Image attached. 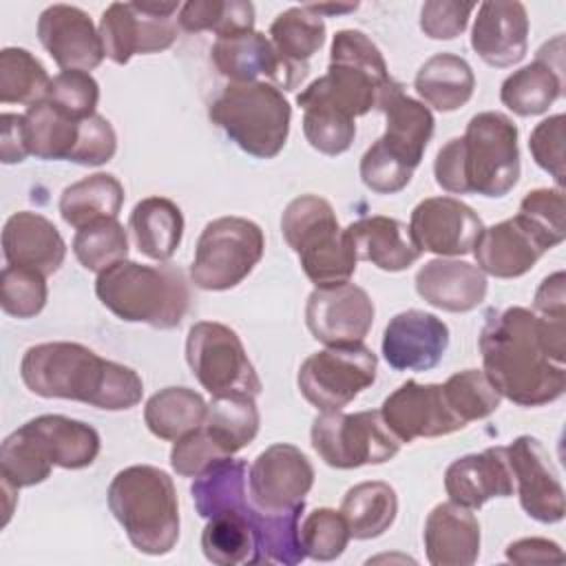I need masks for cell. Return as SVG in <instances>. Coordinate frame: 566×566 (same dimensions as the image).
Here are the masks:
<instances>
[{"label": "cell", "mask_w": 566, "mask_h": 566, "mask_svg": "<svg viewBox=\"0 0 566 566\" xmlns=\"http://www.w3.org/2000/svg\"><path fill=\"white\" fill-rule=\"evenodd\" d=\"M564 318L526 307L489 312L478 345L484 374L500 396L520 407L555 402L566 389Z\"/></svg>", "instance_id": "obj_1"}, {"label": "cell", "mask_w": 566, "mask_h": 566, "mask_svg": "<svg viewBox=\"0 0 566 566\" xmlns=\"http://www.w3.org/2000/svg\"><path fill=\"white\" fill-rule=\"evenodd\" d=\"M20 376L27 389L40 398L75 400L104 411L130 409L144 394L135 369L71 340L29 347L20 360Z\"/></svg>", "instance_id": "obj_2"}, {"label": "cell", "mask_w": 566, "mask_h": 566, "mask_svg": "<svg viewBox=\"0 0 566 566\" xmlns=\"http://www.w3.org/2000/svg\"><path fill=\"white\" fill-rule=\"evenodd\" d=\"M517 126L497 111L469 119L462 137L449 139L436 155V184L451 195L504 197L520 179Z\"/></svg>", "instance_id": "obj_3"}, {"label": "cell", "mask_w": 566, "mask_h": 566, "mask_svg": "<svg viewBox=\"0 0 566 566\" xmlns=\"http://www.w3.org/2000/svg\"><path fill=\"white\" fill-rule=\"evenodd\" d=\"M391 82L380 49L356 29H343L329 46L327 73L296 95L303 111L334 113L356 119L369 113L382 86Z\"/></svg>", "instance_id": "obj_4"}, {"label": "cell", "mask_w": 566, "mask_h": 566, "mask_svg": "<svg viewBox=\"0 0 566 566\" xmlns=\"http://www.w3.org/2000/svg\"><path fill=\"white\" fill-rule=\"evenodd\" d=\"M108 509L130 544L144 555H166L179 539V502L172 478L153 464L115 473L106 491Z\"/></svg>", "instance_id": "obj_5"}, {"label": "cell", "mask_w": 566, "mask_h": 566, "mask_svg": "<svg viewBox=\"0 0 566 566\" xmlns=\"http://www.w3.org/2000/svg\"><path fill=\"white\" fill-rule=\"evenodd\" d=\"M95 294L119 321L155 329L179 327L190 310V287L175 265L119 261L97 274Z\"/></svg>", "instance_id": "obj_6"}, {"label": "cell", "mask_w": 566, "mask_h": 566, "mask_svg": "<svg viewBox=\"0 0 566 566\" xmlns=\"http://www.w3.org/2000/svg\"><path fill=\"white\" fill-rule=\"evenodd\" d=\"M208 117L243 153L272 159L287 142L292 106L270 82H228L212 99Z\"/></svg>", "instance_id": "obj_7"}, {"label": "cell", "mask_w": 566, "mask_h": 566, "mask_svg": "<svg viewBox=\"0 0 566 566\" xmlns=\"http://www.w3.org/2000/svg\"><path fill=\"white\" fill-rule=\"evenodd\" d=\"M281 234L316 287L345 283L356 272V252L327 199L318 195L292 199L281 214Z\"/></svg>", "instance_id": "obj_8"}, {"label": "cell", "mask_w": 566, "mask_h": 566, "mask_svg": "<svg viewBox=\"0 0 566 566\" xmlns=\"http://www.w3.org/2000/svg\"><path fill=\"white\" fill-rule=\"evenodd\" d=\"M263 230L245 217H219L199 234L190 279L199 290L223 292L237 287L261 261Z\"/></svg>", "instance_id": "obj_9"}, {"label": "cell", "mask_w": 566, "mask_h": 566, "mask_svg": "<svg viewBox=\"0 0 566 566\" xmlns=\"http://www.w3.org/2000/svg\"><path fill=\"white\" fill-rule=\"evenodd\" d=\"M186 360L192 376L212 398H256L263 389L239 334L223 323H195L186 336Z\"/></svg>", "instance_id": "obj_10"}, {"label": "cell", "mask_w": 566, "mask_h": 566, "mask_svg": "<svg viewBox=\"0 0 566 566\" xmlns=\"http://www.w3.org/2000/svg\"><path fill=\"white\" fill-rule=\"evenodd\" d=\"M310 438L318 458L334 469L389 462L402 444L380 411H323L314 418Z\"/></svg>", "instance_id": "obj_11"}, {"label": "cell", "mask_w": 566, "mask_h": 566, "mask_svg": "<svg viewBox=\"0 0 566 566\" xmlns=\"http://www.w3.org/2000/svg\"><path fill=\"white\" fill-rule=\"evenodd\" d=\"M376 371L378 358L363 343L332 345L303 360L296 382L303 398L316 409L340 411L374 385Z\"/></svg>", "instance_id": "obj_12"}, {"label": "cell", "mask_w": 566, "mask_h": 566, "mask_svg": "<svg viewBox=\"0 0 566 566\" xmlns=\"http://www.w3.org/2000/svg\"><path fill=\"white\" fill-rule=\"evenodd\" d=\"M177 2H113L99 20L104 55L115 64L130 62L133 55L166 51L177 40Z\"/></svg>", "instance_id": "obj_13"}, {"label": "cell", "mask_w": 566, "mask_h": 566, "mask_svg": "<svg viewBox=\"0 0 566 566\" xmlns=\"http://www.w3.org/2000/svg\"><path fill=\"white\" fill-rule=\"evenodd\" d=\"M312 484V462L298 447L285 442L261 451L248 471V495L263 513H283L305 504Z\"/></svg>", "instance_id": "obj_14"}, {"label": "cell", "mask_w": 566, "mask_h": 566, "mask_svg": "<svg viewBox=\"0 0 566 566\" xmlns=\"http://www.w3.org/2000/svg\"><path fill=\"white\" fill-rule=\"evenodd\" d=\"M374 314L369 294L349 281L316 287L305 303L307 329L327 347L363 343L374 325Z\"/></svg>", "instance_id": "obj_15"}, {"label": "cell", "mask_w": 566, "mask_h": 566, "mask_svg": "<svg viewBox=\"0 0 566 566\" xmlns=\"http://www.w3.org/2000/svg\"><path fill=\"white\" fill-rule=\"evenodd\" d=\"M484 223L480 214L453 197H427L409 219V232L420 252L438 256H464L473 252Z\"/></svg>", "instance_id": "obj_16"}, {"label": "cell", "mask_w": 566, "mask_h": 566, "mask_svg": "<svg viewBox=\"0 0 566 566\" xmlns=\"http://www.w3.org/2000/svg\"><path fill=\"white\" fill-rule=\"evenodd\" d=\"M380 416L400 442L440 438L467 427L449 407L442 385L436 382H402L382 400Z\"/></svg>", "instance_id": "obj_17"}, {"label": "cell", "mask_w": 566, "mask_h": 566, "mask_svg": "<svg viewBox=\"0 0 566 566\" xmlns=\"http://www.w3.org/2000/svg\"><path fill=\"white\" fill-rule=\"evenodd\" d=\"M506 458L524 513L542 524L562 522L564 486L544 444L533 436H517L506 447Z\"/></svg>", "instance_id": "obj_18"}, {"label": "cell", "mask_w": 566, "mask_h": 566, "mask_svg": "<svg viewBox=\"0 0 566 566\" xmlns=\"http://www.w3.org/2000/svg\"><path fill=\"white\" fill-rule=\"evenodd\" d=\"M555 243L524 214L484 228L473 254L478 268L495 279H517L526 274Z\"/></svg>", "instance_id": "obj_19"}, {"label": "cell", "mask_w": 566, "mask_h": 566, "mask_svg": "<svg viewBox=\"0 0 566 566\" xmlns=\"http://www.w3.org/2000/svg\"><path fill=\"white\" fill-rule=\"evenodd\" d=\"M38 40L62 71H93L104 60L99 29L73 4H51L38 18Z\"/></svg>", "instance_id": "obj_20"}, {"label": "cell", "mask_w": 566, "mask_h": 566, "mask_svg": "<svg viewBox=\"0 0 566 566\" xmlns=\"http://www.w3.org/2000/svg\"><path fill=\"white\" fill-rule=\"evenodd\" d=\"M449 347V327L422 310H407L389 318L382 332V356L396 371H429Z\"/></svg>", "instance_id": "obj_21"}, {"label": "cell", "mask_w": 566, "mask_h": 566, "mask_svg": "<svg viewBox=\"0 0 566 566\" xmlns=\"http://www.w3.org/2000/svg\"><path fill=\"white\" fill-rule=\"evenodd\" d=\"M376 108H380L385 115V133L376 139V144L389 157L416 170L436 128L429 106L405 95L402 84L391 80L378 93Z\"/></svg>", "instance_id": "obj_22"}, {"label": "cell", "mask_w": 566, "mask_h": 566, "mask_svg": "<svg viewBox=\"0 0 566 566\" xmlns=\"http://www.w3.org/2000/svg\"><path fill=\"white\" fill-rule=\"evenodd\" d=\"M210 57L214 69L230 82H270L283 91H294L303 82L283 62L270 38L259 31L217 38Z\"/></svg>", "instance_id": "obj_23"}, {"label": "cell", "mask_w": 566, "mask_h": 566, "mask_svg": "<svg viewBox=\"0 0 566 566\" xmlns=\"http://www.w3.org/2000/svg\"><path fill=\"white\" fill-rule=\"evenodd\" d=\"M471 49L495 69L517 64L528 49V15L522 2L486 0L478 7Z\"/></svg>", "instance_id": "obj_24"}, {"label": "cell", "mask_w": 566, "mask_h": 566, "mask_svg": "<svg viewBox=\"0 0 566 566\" xmlns=\"http://www.w3.org/2000/svg\"><path fill=\"white\" fill-rule=\"evenodd\" d=\"M444 491L451 502L480 509L493 497H509L515 480L506 458V447H489L453 460L444 473Z\"/></svg>", "instance_id": "obj_25"}, {"label": "cell", "mask_w": 566, "mask_h": 566, "mask_svg": "<svg viewBox=\"0 0 566 566\" xmlns=\"http://www.w3.org/2000/svg\"><path fill=\"white\" fill-rule=\"evenodd\" d=\"M2 254L7 265L31 268L49 276L62 268L66 243L53 221L38 212L20 210L4 221Z\"/></svg>", "instance_id": "obj_26"}, {"label": "cell", "mask_w": 566, "mask_h": 566, "mask_svg": "<svg viewBox=\"0 0 566 566\" xmlns=\"http://www.w3.org/2000/svg\"><path fill=\"white\" fill-rule=\"evenodd\" d=\"M486 274L467 261L433 259L416 274L418 296L444 312L464 314L475 310L486 296Z\"/></svg>", "instance_id": "obj_27"}, {"label": "cell", "mask_w": 566, "mask_h": 566, "mask_svg": "<svg viewBox=\"0 0 566 566\" xmlns=\"http://www.w3.org/2000/svg\"><path fill=\"white\" fill-rule=\"evenodd\" d=\"M422 539L429 564L471 566L480 555V522L471 509L442 502L427 515Z\"/></svg>", "instance_id": "obj_28"}, {"label": "cell", "mask_w": 566, "mask_h": 566, "mask_svg": "<svg viewBox=\"0 0 566 566\" xmlns=\"http://www.w3.org/2000/svg\"><path fill=\"white\" fill-rule=\"evenodd\" d=\"M345 234L356 252V259L369 261L385 272H402L422 254L411 239L409 226L394 217H360L345 228Z\"/></svg>", "instance_id": "obj_29"}, {"label": "cell", "mask_w": 566, "mask_h": 566, "mask_svg": "<svg viewBox=\"0 0 566 566\" xmlns=\"http://www.w3.org/2000/svg\"><path fill=\"white\" fill-rule=\"evenodd\" d=\"M22 429L33 438L53 467L71 471L84 469L91 467L99 453V433L91 424L69 416L44 413L24 422Z\"/></svg>", "instance_id": "obj_30"}, {"label": "cell", "mask_w": 566, "mask_h": 566, "mask_svg": "<svg viewBox=\"0 0 566 566\" xmlns=\"http://www.w3.org/2000/svg\"><path fill=\"white\" fill-rule=\"evenodd\" d=\"M562 95V64H553L544 49L535 62L513 71L500 86L502 104L520 117L546 113Z\"/></svg>", "instance_id": "obj_31"}, {"label": "cell", "mask_w": 566, "mask_h": 566, "mask_svg": "<svg viewBox=\"0 0 566 566\" xmlns=\"http://www.w3.org/2000/svg\"><path fill=\"white\" fill-rule=\"evenodd\" d=\"M137 250L153 261H168L184 237L181 208L168 197H146L128 219Z\"/></svg>", "instance_id": "obj_32"}, {"label": "cell", "mask_w": 566, "mask_h": 566, "mask_svg": "<svg viewBox=\"0 0 566 566\" xmlns=\"http://www.w3.org/2000/svg\"><path fill=\"white\" fill-rule=\"evenodd\" d=\"M413 86L424 104L440 113H451L471 99L475 75L464 57L436 53L418 69Z\"/></svg>", "instance_id": "obj_33"}, {"label": "cell", "mask_w": 566, "mask_h": 566, "mask_svg": "<svg viewBox=\"0 0 566 566\" xmlns=\"http://www.w3.org/2000/svg\"><path fill=\"white\" fill-rule=\"evenodd\" d=\"M124 206V186L111 172H93L66 186L60 195V214L73 228H84L99 219H117Z\"/></svg>", "instance_id": "obj_34"}, {"label": "cell", "mask_w": 566, "mask_h": 566, "mask_svg": "<svg viewBox=\"0 0 566 566\" xmlns=\"http://www.w3.org/2000/svg\"><path fill=\"white\" fill-rule=\"evenodd\" d=\"M270 42L283 62L305 80L310 73V57L325 42V22L307 4L290 7L270 24Z\"/></svg>", "instance_id": "obj_35"}, {"label": "cell", "mask_w": 566, "mask_h": 566, "mask_svg": "<svg viewBox=\"0 0 566 566\" xmlns=\"http://www.w3.org/2000/svg\"><path fill=\"white\" fill-rule=\"evenodd\" d=\"M396 513L398 495L394 486L382 480L354 484L340 502V515L354 539L380 537L394 524Z\"/></svg>", "instance_id": "obj_36"}, {"label": "cell", "mask_w": 566, "mask_h": 566, "mask_svg": "<svg viewBox=\"0 0 566 566\" xmlns=\"http://www.w3.org/2000/svg\"><path fill=\"white\" fill-rule=\"evenodd\" d=\"M80 124L82 119L69 115L49 99L29 106L24 113L29 153L46 161H71L80 139Z\"/></svg>", "instance_id": "obj_37"}, {"label": "cell", "mask_w": 566, "mask_h": 566, "mask_svg": "<svg viewBox=\"0 0 566 566\" xmlns=\"http://www.w3.org/2000/svg\"><path fill=\"white\" fill-rule=\"evenodd\" d=\"M208 405L201 394L188 387H166L153 394L144 407V422L159 440H177L197 429Z\"/></svg>", "instance_id": "obj_38"}, {"label": "cell", "mask_w": 566, "mask_h": 566, "mask_svg": "<svg viewBox=\"0 0 566 566\" xmlns=\"http://www.w3.org/2000/svg\"><path fill=\"white\" fill-rule=\"evenodd\" d=\"M259 409L250 396L212 398L201 427L226 455L248 447L259 433Z\"/></svg>", "instance_id": "obj_39"}, {"label": "cell", "mask_w": 566, "mask_h": 566, "mask_svg": "<svg viewBox=\"0 0 566 566\" xmlns=\"http://www.w3.org/2000/svg\"><path fill=\"white\" fill-rule=\"evenodd\" d=\"M51 77L44 64L20 46L0 51V102L33 106L46 99Z\"/></svg>", "instance_id": "obj_40"}, {"label": "cell", "mask_w": 566, "mask_h": 566, "mask_svg": "<svg viewBox=\"0 0 566 566\" xmlns=\"http://www.w3.org/2000/svg\"><path fill=\"white\" fill-rule=\"evenodd\" d=\"M177 20L184 31H212L217 38H228L254 31V4L245 0H190L181 4Z\"/></svg>", "instance_id": "obj_41"}, {"label": "cell", "mask_w": 566, "mask_h": 566, "mask_svg": "<svg viewBox=\"0 0 566 566\" xmlns=\"http://www.w3.org/2000/svg\"><path fill=\"white\" fill-rule=\"evenodd\" d=\"M73 254L88 272H104L128 259V234L117 219H99L73 237Z\"/></svg>", "instance_id": "obj_42"}, {"label": "cell", "mask_w": 566, "mask_h": 566, "mask_svg": "<svg viewBox=\"0 0 566 566\" xmlns=\"http://www.w3.org/2000/svg\"><path fill=\"white\" fill-rule=\"evenodd\" d=\"M444 398L453 413L469 424L471 420H482L497 411L502 396L491 385L482 369H464L455 371L442 385Z\"/></svg>", "instance_id": "obj_43"}, {"label": "cell", "mask_w": 566, "mask_h": 566, "mask_svg": "<svg viewBox=\"0 0 566 566\" xmlns=\"http://www.w3.org/2000/svg\"><path fill=\"white\" fill-rule=\"evenodd\" d=\"M51 460L22 427L4 438L0 447V480L20 491L44 482L51 475Z\"/></svg>", "instance_id": "obj_44"}, {"label": "cell", "mask_w": 566, "mask_h": 566, "mask_svg": "<svg viewBox=\"0 0 566 566\" xmlns=\"http://www.w3.org/2000/svg\"><path fill=\"white\" fill-rule=\"evenodd\" d=\"M298 535L305 557L316 562H332L340 557L349 542V528L340 511L327 506L307 513L298 526Z\"/></svg>", "instance_id": "obj_45"}, {"label": "cell", "mask_w": 566, "mask_h": 566, "mask_svg": "<svg viewBox=\"0 0 566 566\" xmlns=\"http://www.w3.org/2000/svg\"><path fill=\"white\" fill-rule=\"evenodd\" d=\"M46 276L31 268L4 265L0 283L2 312L13 318H33L46 305Z\"/></svg>", "instance_id": "obj_46"}, {"label": "cell", "mask_w": 566, "mask_h": 566, "mask_svg": "<svg viewBox=\"0 0 566 566\" xmlns=\"http://www.w3.org/2000/svg\"><path fill=\"white\" fill-rule=\"evenodd\" d=\"M46 99L69 115L84 119L95 115L99 102V84L88 71H60L55 77H51Z\"/></svg>", "instance_id": "obj_47"}, {"label": "cell", "mask_w": 566, "mask_h": 566, "mask_svg": "<svg viewBox=\"0 0 566 566\" xmlns=\"http://www.w3.org/2000/svg\"><path fill=\"white\" fill-rule=\"evenodd\" d=\"M303 135L314 150L336 157L349 150L356 137V124L334 113L303 111Z\"/></svg>", "instance_id": "obj_48"}, {"label": "cell", "mask_w": 566, "mask_h": 566, "mask_svg": "<svg viewBox=\"0 0 566 566\" xmlns=\"http://www.w3.org/2000/svg\"><path fill=\"white\" fill-rule=\"evenodd\" d=\"M230 458L226 455L219 444L210 438V433L199 424L197 429L188 431L186 436L177 438L170 449V467L181 478H197L214 462Z\"/></svg>", "instance_id": "obj_49"}, {"label": "cell", "mask_w": 566, "mask_h": 566, "mask_svg": "<svg viewBox=\"0 0 566 566\" xmlns=\"http://www.w3.org/2000/svg\"><path fill=\"white\" fill-rule=\"evenodd\" d=\"M520 214L537 226L555 245L566 237L564 192L562 188H535L520 201Z\"/></svg>", "instance_id": "obj_50"}, {"label": "cell", "mask_w": 566, "mask_h": 566, "mask_svg": "<svg viewBox=\"0 0 566 566\" xmlns=\"http://www.w3.org/2000/svg\"><path fill=\"white\" fill-rule=\"evenodd\" d=\"M413 170L389 157L376 142L360 157V179L376 195H396L411 181Z\"/></svg>", "instance_id": "obj_51"}, {"label": "cell", "mask_w": 566, "mask_h": 566, "mask_svg": "<svg viewBox=\"0 0 566 566\" xmlns=\"http://www.w3.org/2000/svg\"><path fill=\"white\" fill-rule=\"evenodd\" d=\"M564 122L562 113L551 115L533 128L528 139L535 164L555 179L557 188L564 184Z\"/></svg>", "instance_id": "obj_52"}, {"label": "cell", "mask_w": 566, "mask_h": 566, "mask_svg": "<svg viewBox=\"0 0 566 566\" xmlns=\"http://www.w3.org/2000/svg\"><path fill=\"white\" fill-rule=\"evenodd\" d=\"M117 150V135L113 124L99 113L84 117L80 124V139L71 157L80 166H102L113 159Z\"/></svg>", "instance_id": "obj_53"}, {"label": "cell", "mask_w": 566, "mask_h": 566, "mask_svg": "<svg viewBox=\"0 0 566 566\" xmlns=\"http://www.w3.org/2000/svg\"><path fill=\"white\" fill-rule=\"evenodd\" d=\"M473 9V2L429 0L420 9V29L431 40H453L467 29Z\"/></svg>", "instance_id": "obj_54"}, {"label": "cell", "mask_w": 566, "mask_h": 566, "mask_svg": "<svg viewBox=\"0 0 566 566\" xmlns=\"http://www.w3.org/2000/svg\"><path fill=\"white\" fill-rule=\"evenodd\" d=\"M506 559L513 564H564V551L546 537H524L506 546Z\"/></svg>", "instance_id": "obj_55"}, {"label": "cell", "mask_w": 566, "mask_h": 566, "mask_svg": "<svg viewBox=\"0 0 566 566\" xmlns=\"http://www.w3.org/2000/svg\"><path fill=\"white\" fill-rule=\"evenodd\" d=\"M2 137H0V159L2 164H20L27 159L29 144H27V128H24V115L15 113H2Z\"/></svg>", "instance_id": "obj_56"}, {"label": "cell", "mask_w": 566, "mask_h": 566, "mask_svg": "<svg viewBox=\"0 0 566 566\" xmlns=\"http://www.w3.org/2000/svg\"><path fill=\"white\" fill-rule=\"evenodd\" d=\"M533 312L539 316H566V290H564V272H555L546 276L533 298Z\"/></svg>", "instance_id": "obj_57"}, {"label": "cell", "mask_w": 566, "mask_h": 566, "mask_svg": "<svg viewBox=\"0 0 566 566\" xmlns=\"http://www.w3.org/2000/svg\"><path fill=\"white\" fill-rule=\"evenodd\" d=\"M316 15H325V13H329V15H338V13H352L358 4H307Z\"/></svg>", "instance_id": "obj_58"}]
</instances>
